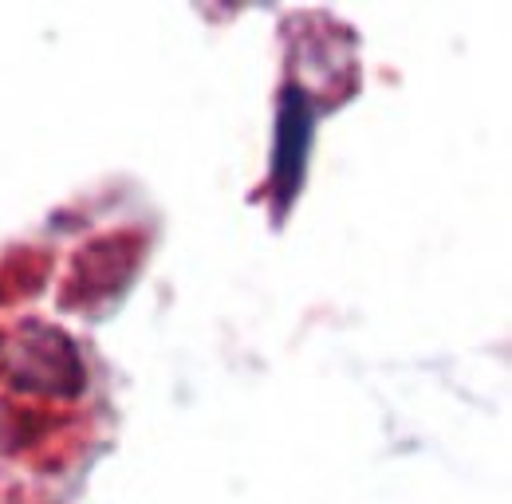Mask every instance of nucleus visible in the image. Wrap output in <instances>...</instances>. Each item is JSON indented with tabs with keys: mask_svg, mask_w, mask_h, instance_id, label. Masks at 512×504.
<instances>
[{
	"mask_svg": "<svg viewBox=\"0 0 512 504\" xmlns=\"http://www.w3.org/2000/svg\"><path fill=\"white\" fill-rule=\"evenodd\" d=\"M312 146V103L300 87H284L280 111H276V150H272V186L280 209L296 197L304 182V158Z\"/></svg>",
	"mask_w": 512,
	"mask_h": 504,
	"instance_id": "1",
	"label": "nucleus"
}]
</instances>
